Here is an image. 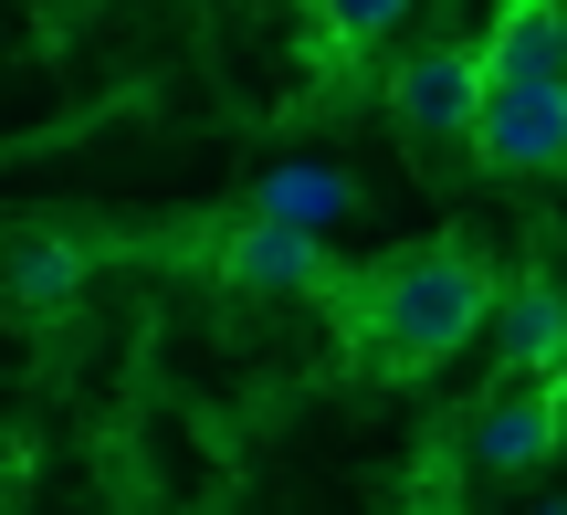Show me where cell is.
I'll use <instances>...</instances> for the list:
<instances>
[{"mask_svg": "<svg viewBox=\"0 0 567 515\" xmlns=\"http://www.w3.org/2000/svg\"><path fill=\"white\" fill-rule=\"evenodd\" d=\"M494 295H505V264L463 231H421V243H389L368 264H337L326 274V327L337 348L358 358L368 379H431L484 337Z\"/></svg>", "mask_w": 567, "mask_h": 515, "instance_id": "cell-1", "label": "cell"}, {"mask_svg": "<svg viewBox=\"0 0 567 515\" xmlns=\"http://www.w3.org/2000/svg\"><path fill=\"white\" fill-rule=\"evenodd\" d=\"M463 147L505 179H557L567 168V74H484Z\"/></svg>", "mask_w": 567, "mask_h": 515, "instance_id": "cell-2", "label": "cell"}, {"mask_svg": "<svg viewBox=\"0 0 567 515\" xmlns=\"http://www.w3.org/2000/svg\"><path fill=\"white\" fill-rule=\"evenodd\" d=\"M379 105H389L400 137L463 147V137H473V105H484V63H473V42H410V53L389 63Z\"/></svg>", "mask_w": 567, "mask_h": 515, "instance_id": "cell-3", "label": "cell"}, {"mask_svg": "<svg viewBox=\"0 0 567 515\" xmlns=\"http://www.w3.org/2000/svg\"><path fill=\"white\" fill-rule=\"evenodd\" d=\"M557 411H567V379H526V369H494L484 400L463 411V453L473 474H536V463L557 453Z\"/></svg>", "mask_w": 567, "mask_h": 515, "instance_id": "cell-4", "label": "cell"}, {"mask_svg": "<svg viewBox=\"0 0 567 515\" xmlns=\"http://www.w3.org/2000/svg\"><path fill=\"white\" fill-rule=\"evenodd\" d=\"M210 274H221L231 295H305V306H316V295H326V274H337V253H326L305 222L243 210V222H221V231H210Z\"/></svg>", "mask_w": 567, "mask_h": 515, "instance_id": "cell-5", "label": "cell"}, {"mask_svg": "<svg viewBox=\"0 0 567 515\" xmlns=\"http://www.w3.org/2000/svg\"><path fill=\"white\" fill-rule=\"evenodd\" d=\"M484 337H494V369L567 379V285H557V274H505Z\"/></svg>", "mask_w": 567, "mask_h": 515, "instance_id": "cell-6", "label": "cell"}, {"mask_svg": "<svg viewBox=\"0 0 567 515\" xmlns=\"http://www.w3.org/2000/svg\"><path fill=\"white\" fill-rule=\"evenodd\" d=\"M473 63L484 74H567V0H494Z\"/></svg>", "mask_w": 567, "mask_h": 515, "instance_id": "cell-7", "label": "cell"}, {"mask_svg": "<svg viewBox=\"0 0 567 515\" xmlns=\"http://www.w3.org/2000/svg\"><path fill=\"white\" fill-rule=\"evenodd\" d=\"M74 295H84V253H74V243H21V253H11V306L32 316V327L74 316Z\"/></svg>", "mask_w": 567, "mask_h": 515, "instance_id": "cell-8", "label": "cell"}, {"mask_svg": "<svg viewBox=\"0 0 567 515\" xmlns=\"http://www.w3.org/2000/svg\"><path fill=\"white\" fill-rule=\"evenodd\" d=\"M347 200H358V189H347L337 168H264V179H252V210H274V222H305V231H326Z\"/></svg>", "mask_w": 567, "mask_h": 515, "instance_id": "cell-9", "label": "cell"}, {"mask_svg": "<svg viewBox=\"0 0 567 515\" xmlns=\"http://www.w3.org/2000/svg\"><path fill=\"white\" fill-rule=\"evenodd\" d=\"M410 11H421V0H305V21H316L326 53H379V42H400Z\"/></svg>", "mask_w": 567, "mask_h": 515, "instance_id": "cell-10", "label": "cell"}, {"mask_svg": "<svg viewBox=\"0 0 567 515\" xmlns=\"http://www.w3.org/2000/svg\"><path fill=\"white\" fill-rule=\"evenodd\" d=\"M557 453H567V411H557Z\"/></svg>", "mask_w": 567, "mask_h": 515, "instance_id": "cell-11", "label": "cell"}]
</instances>
